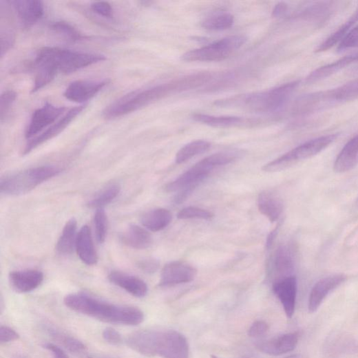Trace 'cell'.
Masks as SVG:
<instances>
[{
    "mask_svg": "<svg viewBox=\"0 0 358 358\" xmlns=\"http://www.w3.org/2000/svg\"><path fill=\"white\" fill-rule=\"evenodd\" d=\"M175 93L172 81L145 89L136 90L120 98L103 111L107 119L117 118L138 111Z\"/></svg>",
    "mask_w": 358,
    "mask_h": 358,
    "instance_id": "3957f363",
    "label": "cell"
},
{
    "mask_svg": "<svg viewBox=\"0 0 358 358\" xmlns=\"http://www.w3.org/2000/svg\"><path fill=\"white\" fill-rule=\"evenodd\" d=\"M108 279L112 284L134 297L143 298L148 293L147 284L137 277L114 271L109 275Z\"/></svg>",
    "mask_w": 358,
    "mask_h": 358,
    "instance_id": "603a6c76",
    "label": "cell"
},
{
    "mask_svg": "<svg viewBox=\"0 0 358 358\" xmlns=\"http://www.w3.org/2000/svg\"><path fill=\"white\" fill-rule=\"evenodd\" d=\"M246 41L247 37L242 34L229 36L185 53L182 60L186 62L222 61L239 50Z\"/></svg>",
    "mask_w": 358,
    "mask_h": 358,
    "instance_id": "52a82bcc",
    "label": "cell"
},
{
    "mask_svg": "<svg viewBox=\"0 0 358 358\" xmlns=\"http://www.w3.org/2000/svg\"><path fill=\"white\" fill-rule=\"evenodd\" d=\"M86 105L73 107L67 111L61 118L52 124L46 130L42 131L36 137L31 139L26 144L23 156L31 153L33 150L45 143L56 138L85 109Z\"/></svg>",
    "mask_w": 358,
    "mask_h": 358,
    "instance_id": "7c38bea8",
    "label": "cell"
},
{
    "mask_svg": "<svg viewBox=\"0 0 358 358\" xmlns=\"http://www.w3.org/2000/svg\"><path fill=\"white\" fill-rule=\"evenodd\" d=\"M8 3L26 27L34 25L42 19L44 14L43 5L39 0H13Z\"/></svg>",
    "mask_w": 358,
    "mask_h": 358,
    "instance_id": "ffe728a7",
    "label": "cell"
},
{
    "mask_svg": "<svg viewBox=\"0 0 358 358\" xmlns=\"http://www.w3.org/2000/svg\"><path fill=\"white\" fill-rule=\"evenodd\" d=\"M64 304L81 315L107 324L136 326L145 321L144 312L137 307L112 304L85 293L67 295Z\"/></svg>",
    "mask_w": 358,
    "mask_h": 358,
    "instance_id": "6da1fadb",
    "label": "cell"
},
{
    "mask_svg": "<svg viewBox=\"0 0 358 358\" xmlns=\"http://www.w3.org/2000/svg\"><path fill=\"white\" fill-rule=\"evenodd\" d=\"M126 246L138 250L147 249L152 244V237L149 231L138 225H131L120 236Z\"/></svg>",
    "mask_w": 358,
    "mask_h": 358,
    "instance_id": "4316f807",
    "label": "cell"
},
{
    "mask_svg": "<svg viewBox=\"0 0 358 358\" xmlns=\"http://www.w3.org/2000/svg\"><path fill=\"white\" fill-rule=\"evenodd\" d=\"M92 9L95 13L105 18L112 19L114 17L113 8L107 2L94 3Z\"/></svg>",
    "mask_w": 358,
    "mask_h": 358,
    "instance_id": "7bdbcfd3",
    "label": "cell"
},
{
    "mask_svg": "<svg viewBox=\"0 0 358 358\" xmlns=\"http://www.w3.org/2000/svg\"><path fill=\"white\" fill-rule=\"evenodd\" d=\"M76 231L77 221L72 218L66 222L62 235L57 242L56 251L60 255H70L76 249L78 235Z\"/></svg>",
    "mask_w": 358,
    "mask_h": 358,
    "instance_id": "f546056e",
    "label": "cell"
},
{
    "mask_svg": "<svg viewBox=\"0 0 358 358\" xmlns=\"http://www.w3.org/2000/svg\"><path fill=\"white\" fill-rule=\"evenodd\" d=\"M17 98V93L14 91H11V90L2 94L1 103H0V118H1L2 123L4 122L10 114Z\"/></svg>",
    "mask_w": 358,
    "mask_h": 358,
    "instance_id": "60d3db41",
    "label": "cell"
},
{
    "mask_svg": "<svg viewBox=\"0 0 358 358\" xmlns=\"http://www.w3.org/2000/svg\"><path fill=\"white\" fill-rule=\"evenodd\" d=\"M193 119L202 124L214 127H231L242 125L244 120L238 116H212L204 114H194Z\"/></svg>",
    "mask_w": 358,
    "mask_h": 358,
    "instance_id": "1f68e13d",
    "label": "cell"
},
{
    "mask_svg": "<svg viewBox=\"0 0 358 358\" xmlns=\"http://www.w3.org/2000/svg\"><path fill=\"white\" fill-rule=\"evenodd\" d=\"M358 48V47H357Z\"/></svg>",
    "mask_w": 358,
    "mask_h": 358,
    "instance_id": "9f6ffc18",
    "label": "cell"
},
{
    "mask_svg": "<svg viewBox=\"0 0 358 358\" xmlns=\"http://www.w3.org/2000/svg\"><path fill=\"white\" fill-rule=\"evenodd\" d=\"M299 337L297 333H291L261 341L255 346L259 351L264 354L279 356L294 350L298 344Z\"/></svg>",
    "mask_w": 358,
    "mask_h": 358,
    "instance_id": "ac0fdd59",
    "label": "cell"
},
{
    "mask_svg": "<svg viewBox=\"0 0 358 358\" xmlns=\"http://www.w3.org/2000/svg\"><path fill=\"white\" fill-rule=\"evenodd\" d=\"M273 291L280 299L286 317L292 319L296 306L297 281L295 276L281 279L273 285Z\"/></svg>",
    "mask_w": 358,
    "mask_h": 358,
    "instance_id": "2e32d148",
    "label": "cell"
},
{
    "mask_svg": "<svg viewBox=\"0 0 358 358\" xmlns=\"http://www.w3.org/2000/svg\"><path fill=\"white\" fill-rule=\"evenodd\" d=\"M270 329L267 323L264 321H256L249 328L248 335L253 338L264 336Z\"/></svg>",
    "mask_w": 358,
    "mask_h": 358,
    "instance_id": "ee69618b",
    "label": "cell"
},
{
    "mask_svg": "<svg viewBox=\"0 0 358 358\" xmlns=\"http://www.w3.org/2000/svg\"><path fill=\"white\" fill-rule=\"evenodd\" d=\"M66 109V107H58L49 102L36 109L25 129V138L30 140L39 136L44 129L50 127L64 115Z\"/></svg>",
    "mask_w": 358,
    "mask_h": 358,
    "instance_id": "30bf717a",
    "label": "cell"
},
{
    "mask_svg": "<svg viewBox=\"0 0 358 358\" xmlns=\"http://www.w3.org/2000/svg\"><path fill=\"white\" fill-rule=\"evenodd\" d=\"M43 281V273L36 270L14 271L9 276L12 288L19 293H27L34 291Z\"/></svg>",
    "mask_w": 358,
    "mask_h": 358,
    "instance_id": "44dd1931",
    "label": "cell"
},
{
    "mask_svg": "<svg viewBox=\"0 0 358 358\" xmlns=\"http://www.w3.org/2000/svg\"><path fill=\"white\" fill-rule=\"evenodd\" d=\"M48 334L65 348L74 353H81L86 350V346L80 340L52 326H48Z\"/></svg>",
    "mask_w": 358,
    "mask_h": 358,
    "instance_id": "836d02e7",
    "label": "cell"
},
{
    "mask_svg": "<svg viewBox=\"0 0 358 358\" xmlns=\"http://www.w3.org/2000/svg\"><path fill=\"white\" fill-rule=\"evenodd\" d=\"M198 272L196 268L184 261H173L162 268L159 286L169 287L193 282Z\"/></svg>",
    "mask_w": 358,
    "mask_h": 358,
    "instance_id": "4fadbf2b",
    "label": "cell"
},
{
    "mask_svg": "<svg viewBox=\"0 0 358 358\" xmlns=\"http://www.w3.org/2000/svg\"><path fill=\"white\" fill-rule=\"evenodd\" d=\"M88 358H94V357H88Z\"/></svg>",
    "mask_w": 358,
    "mask_h": 358,
    "instance_id": "11a10c76",
    "label": "cell"
},
{
    "mask_svg": "<svg viewBox=\"0 0 358 358\" xmlns=\"http://www.w3.org/2000/svg\"><path fill=\"white\" fill-rule=\"evenodd\" d=\"M280 225H279L275 229H274L270 235H268L266 241V248L267 250L270 249L273 244L279 232Z\"/></svg>",
    "mask_w": 358,
    "mask_h": 358,
    "instance_id": "f907efd6",
    "label": "cell"
},
{
    "mask_svg": "<svg viewBox=\"0 0 358 358\" xmlns=\"http://www.w3.org/2000/svg\"><path fill=\"white\" fill-rule=\"evenodd\" d=\"M210 148L211 143L206 140L191 142L178 151L176 155V162L184 163L196 156L205 153Z\"/></svg>",
    "mask_w": 358,
    "mask_h": 358,
    "instance_id": "e575fe53",
    "label": "cell"
},
{
    "mask_svg": "<svg viewBox=\"0 0 358 358\" xmlns=\"http://www.w3.org/2000/svg\"><path fill=\"white\" fill-rule=\"evenodd\" d=\"M20 338V335L14 329L6 326L0 327V343L2 344H8Z\"/></svg>",
    "mask_w": 358,
    "mask_h": 358,
    "instance_id": "bcb514c9",
    "label": "cell"
},
{
    "mask_svg": "<svg viewBox=\"0 0 358 358\" xmlns=\"http://www.w3.org/2000/svg\"><path fill=\"white\" fill-rule=\"evenodd\" d=\"M288 6L285 3H280L274 8L273 17L275 18H283L288 14Z\"/></svg>",
    "mask_w": 358,
    "mask_h": 358,
    "instance_id": "681fc988",
    "label": "cell"
},
{
    "mask_svg": "<svg viewBox=\"0 0 358 358\" xmlns=\"http://www.w3.org/2000/svg\"><path fill=\"white\" fill-rule=\"evenodd\" d=\"M43 347L51 352L54 358H69L64 350L56 344L48 343L43 344Z\"/></svg>",
    "mask_w": 358,
    "mask_h": 358,
    "instance_id": "c3c4849f",
    "label": "cell"
},
{
    "mask_svg": "<svg viewBox=\"0 0 358 358\" xmlns=\"http://www.w3.org/2000/svg\"><path fill=\"white\" fill-rule=\"evenodd\" d=\"M275 266L277 273L282 279L291 275L294 271V259L292 251L286 246H280L276 252Z\"/></svg>",
    "mask_w": 358,
    "mask_h": 358,
    "instance_id": "d6a6232c",
    "label": "cell"
},
{
    "mask_svg": "<svg viewBox=\"0 0 358 358\" xmlns=\"http://www.w3.org/2000/svg\"><path fill=\"white\" fill-rule=\"evenodd\" d=\"M234 17L230 14H219L209 17L202 22V27L208 30L221 31L231 28Z\"/></svg>",
    "mask_w": 358,
    "mask_h": 358,
    "instance_id": "8d00e7d4",
    "label": "cell"
},
{
    "mask_svg": "<svg viewBox=\"0 0 358 358\" xmlns=\"http://www.w3.org/2000/svg\"><path fill=\"white\" fill-rule=\"evenodd\" d=\"M120 191V187L118 185H111L102 190L92 200H90L87 206L96 209H104L117 198Z\"/></svg>",
    "mask_w": 358,
    "mask_h": 358,
    "instance_id": "d590c367",
    "label": "cell"
},
{
    "mask_svg": "<svg viewBox=\"0 0 358 358\" xmlns=\"http://www.w3.org/2000/svg\"><path fill=\"white\" fill-rule=\"evenodd\" d=\"M94 225L96 239L98 243L103 244L108 232V218L104 209H96L94 215Z\"/></svg>",
    "mask_w": 358,
    "mask_h": 358,
    "instance_id": "f35d334b",
    "label": "cell"
},
{
    "mask_svg": "<svg viewBox=\"0 0 358 358\" xmlns=\"http://www.w3.org/2000/svg\"><path fill=\"white\" fill-rule=\"evenodd\" d=\"M339 136V134H331L308 140L275 160L264 165L262 169L267 173L285 170L299 161L317 156L333 145Z\"/></svg>",
    "mask_w": 358,
    "mask_h": 358,
    "instance_id": "8992f818",
    "label": "cell"
},
{
    "mask_svg": "<svg viewBox=\"0 0 358 358\" xmlns=\"http://www.w3.org/2000/svg\"><path fill=\"white\" fill-rule=\"evenodd\" d=\"M301 81L296 80L268 90L234 100L240 106L257 113H274L282 109L288 103Z\"/></svg>",
    "mask_w": 358,
    "mask_h": 358,
    "instance_id": "277c9868",
    "label": "cell"
},
{
    "mask_svg": "<svg viewBox=\"0 0 358 358\" xmlns=\"http://www.w3.org/2000/svg\"><path fill=\"white\" fill-rule=\"evenodd\" d=\"M358 350V344L353 337L345 333L331 335L326 341L324 352L328 358H340Z\"/></svg>",
    "mask_w": 358,
    "mask_h": 358,
    "instance_id": "d6986e66",
    "label": "cell"
},
{
    "mask_svg": "<svg viewBox=\"0 0 358 358\" xmlns=\"http://www.w3.org/2000/svg\"><path fill=\"white\" fill-rule=\"evenodd\" d=\"M58 60L60 73L70 74L105 61L107 58L102 54L83 53L59 48Z\"/></svg>",
    "mask_w": 358,
    "mask_h": 358,
    "instance_id": "8fae6325",
    "label": "cell"
},
{
    "mask_svg": "<svg viewBox=\"0 0 358 358\" xmlns=\"http://www.w3.org/2000/svg\"><path fill=\"white\" fill-rule=\"evenodd\" d=\"M138 266L144 273L154 274L158 271L160 262L156 259L147 258L140 261Z\"/></svg>",
    "mask_w": 358,
    "mask_h": 358,
    "instance_id": "f6af8a7d",
    "label": "cell"
},
{
    "mask_svg": "<svg viewBox=\"0 0 358 358\" xmlns=\"http://www.w3.org/2000/svg\"><path fill=\"white\" fill-rule=\"evenodd\" d=\"M61 172V169L55 166H41L10 173L2 178L0 189L6 195L25 194Z\"/></svg>",
    "mask_w": 358,
    "mask_h": 358,
    "instance_id": "5b68a950",
    "label": "cell"
},
{
    "mask_svg": "<svg viewBox=\"0 0 358 358\" xmlns=\"http://www.w3.org/2000/svg\"><path fill=\"white\" fill-rule=\"evenodd\" d=\"M355 63L353 54L344 56L333 63L322 66L313 71L306 78L305 81L307 83H312L324 80Z\"/></svg>",
    "mask_w": 358,
    "mask_h": 358,
    "instance_id": "83f0119b",
    "label": "cell"
},
{
    "mask_svg": "<svg viewBox=\"0 0 358 358\" xmlns=\"http://www.w3.org/2000/svg\"><path fill=\"white\" fill-rule=\"evenodd\" d=\"M321 98L325 109L358 99V78L334 89L321 92Z\"/></svg>",
    "mask_w": 358,
    "mask_h": 358,
    "instance_id": "e0dca14e",
    "label": "cell"
},
{
    "mask_svg": "<svg viewBox=\"0 0 358 358\" xmlns=\"http://www.w3.org/2000/svg\"><path fill=\"white\" fill-rule=\"evenodd\" d=\"M229 162V158L224 152L211 155L166 185L165 190L168 193L180 192L189 187H198L215 167L228 165Z\"/></svg>",
    "mask_w": 358,
    "mask_h": 358,
    "instance_id": "ba28073f",
    "label": "cell"
},
{
    "mask_svg": "<svg viewBox=\"0 0 358 358\" xmlns=\"http://www.w3.org/2000/svg\"><path fill=\"white\" fill-rule=\"evenodd\" d=\"M171 220L172 214L169 210L158 208L145 213L141 217L140 222L147 231L159 232L166 229Z\"/></svg>",
    "mask_w": 358,
    "mask_h": 358,
    "instance_id": "f1b7e54d",
    "label": "cell"
},
{
    "mask_svg": "<svg viewBox=\"0 0 358 358\" xmlns=\"http://www.w3.org/2000/svg\"><path fill=\"white\" fill-rule=\"evenodd\" d=\"M346 280L344 275H334L318 282L310 291L308 308L309 312L317 311L328 295L340 286Z\"/></svg>",
    "mask_w": 358,
    "mask_h": 358,
    "instance_id": "9a60e30c",
    "label": "cell"
},
{
    "mask_svg": "<svg viewBox=\"0 0 358 358\" xmlns=\"http://www.w3.org/2000/svg\"><path fill=\"white\" fill-rule=\"evenodd\" d=\"M284 358H307L302 354H293Z\"/></svg>",
    "mask_w": 358,
    "mask_h": 358,
    "instance_id": "816d5d0a",
    "label": "cell"
},
{
    "mask_svg": "<svg viewBox=\"0 0 358 358\" xmlns=\"http://www.w3.org/2000/svg\"><path fill=\"white\" fill-rule=\"evenodd\" d=\"M358 22V6L349 19L340 26L335 32L324 41L316 50L317 53H322L338 45L346 34L356 25Z\"/></svg>",
    "mask_w": 358,
    "mask_h": 358,
    "instance_id": "4dcf8cb0",
    "label": "cell"
},
{
    "mask_svg": "<svg viewBox=\"0 0 358 358\" xmlns=\"http://www.w3.org/2000/svg\"><path fill=\"white\" fill-rule=\"evenodd\" d=\"M353 54H354V56H355V59L356 63H358V52L353 53Z\"/></svg>",
    "mask_w": 358,
    "mask_h": 358,
    "instance_id": "f5cc1de1",
    "label": "cell"
},
{
    "mask_svg": "<svg viewBox=\"0 0 358 358\" xmlns=\"http://www.w3.org/2000/svg\"><path fill=\"white\" fill-rule=\"evenodd\" d=\"M108 81L79 80L71 83L65 89L64 96L68 101L84 103L98 94L108 84Z\"/></svg>",
    "mask_w": 358,
    "mask_h": 358,
    "instance_id": "5bb4252c",
    "label": "cell"
},
{
    "mask_svg": "<svg viewBox=\"0 0 358 358\" xmlns=\"http://www.w3.org/2000/svg\"><path fill=\"white\" fill-rule=\"evenodd\" d=\"M126 344L146 356L163 358H189L190 346L180 333L169 330H143L130 335Z\"/></svg>",
    "mask_w": 358,
    "mask_h": 358,
    "instance_id": "7a4b0ae2",
    "label": "cell"
},
{
    "mask_svg": "<svg viewBox=\"0 0 358 358\" xmlns=\"http://www.w3.org/2000/svg\"><path fill=\"white\" fill-rule=\"evenodd\" d=\"M59 48H43L41 49L32 62L34 72L32 94H35L54 80L60 73L58 61Z\"/></svg>",
    "mask_w": 358,
    "mask_h": 358,
    "instance_id": "9c48e42d",
    "label": "cell"
},
{
    "mask_svg": "<svg viewBox=\"0 0 358 358\" xmlns=\"http://www.w3.org/2000/svg\"><path fill=\"white\" fill-rule=\"evenodd\" d=\"M103 337L107 343L114 346H119L123 341L122 335L112 328H105L103 332Z\"/></svg>",
    "mask_w": 358,
    "mask_h": 358,
    "instance_id": "7dc6e473",
    "label": "cell"
},
{
    "mask_svg": "<svg viewBox=\"0 0 358 358\" xmlns=\"http://www.w3.org/2000/svg\"><path fill=\"white\" fill-rule=\"evenodd\" d=\"M333 2L310 3L297 12L293 18L317 25L324 24L331 17L333 12Z\"/></svg>",
    "mask_w": 358,
    "mask_h": 358,
    "instance_id": "7402d4cb",
    "label": "cell"
},
{
    "mask_svg": "<svg viewBox=\"0 0 358 358\" xmlns=\"http://www.w3.org/2000/svg\"><path fill=\"white\" fill-rule=\"evenodd\" d=\"M257 207L260 212L271 222L279 220L284 211L282 199L274 192L264 191L257 198Z\"/></svg>",
    "mask_w": 358,
    "mask_h": 358,
    "instance_id": "d4e9b609",
    "label": "cell"
},
{
    "mask_svg": "<svg viewBox=\"0 0 358 358\" xmlns=\"http://www.w3.org/2000/svg\"><path fill=\"white\" fill-rule=\"evenodd\" d=\"M358 164V134L350 139L338 154L334 170L337 173H345L355 168Z\"/></svg>",
    "mask_w": 358,
    "mask_h": 358,
    "instance_id": "484cf974",
    "label": "cell"
},
{
    "mask_svg": "<svg viewBox=\"0 0 358 358\" xmlns=\"http://www.w3.org/2000/svg\"><path fill=\"white\" fill-rule=\"evenodd\" d=\"M51 29L66 40L72 42L85 39L74 26L65 21H56L51 25Z\"/></svg>",
    "mask_w": 358,
    "mask_h": 358,
    "instance_id": "74e56055",
    "label": "cell"
},
{
    "mask_svg": "<svg viewBox=\"0 0 358 358\" xmlns=\"http://www.w3.org/2000/svg\"><path fill=\"white\" fill-rule=\"evenodd\" d=\"M358 47V24L354 26L338 44L337 51L342 53Z\"/></svg>",
    "mask_w": 358,
    "mask_h": 358,
    "instance_id": "b9f144b4",
    "label": "cell"
},
{
    "mask_svg": "<svg viewBox=\"0 0 358 358\" xmlns=\"http://www.w3.org/2000/svg\"><path fill=\"white\" fill-rule=\"evenodd\" d=\"M214 217V214L202 208L196 207H188L184 208L177 214V218L181 220L187 219H201V220H211Z\"/></svg>",
    "mask_w": 358,
    "mask_h": 358,
    "instance_id": "ab89813d",
    "label": "cell"
},
{
    "mask_svg": "<svg viewBox=\"0 0 358 358\" xmlns=\"http://www.w3.org/2000/svg\"><path fill=\"white\" fill-rule=\"evenodd\" d=\"M211 358H219V357H218L215 356V355H211Z\"/></svg>",
    "mask_w": 358,
    "mask_h": 358,
    "instance_id": "db71d44e",
    "label": "cell"
},
{
    "mask_svg": "<svg viewBox=\"0 0 358 358\" xmlns=\"http://www.w3.org/2000/svg\"><path fill=\"white\" fill-rule=\"evenodd\" d=\"M76 251L81 260L88 266L97 264L98 257L94 246L92 231L83 226L77 235Z\"/></svg>",
    "mask_w": 358,
    "mask_h": 358,
    "instance_id": "cb8c5ba5",
    "label": "cell"
}]
</instances>
